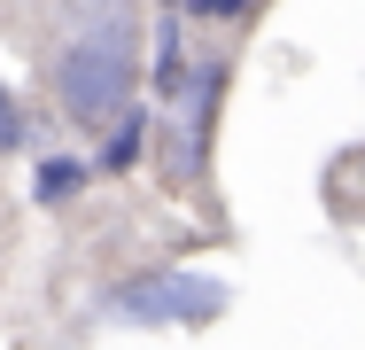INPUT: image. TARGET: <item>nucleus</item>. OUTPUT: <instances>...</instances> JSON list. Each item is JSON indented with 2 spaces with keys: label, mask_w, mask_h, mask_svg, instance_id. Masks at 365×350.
Segmentation results:
<instances>
[{
  "label": "nucleus",
  "mask_w": 365,
  "mask_h": 350,
  "mask_svg": "<svg viewBox=\"0 0 365 350\" xmlns=\"http://www.w3.org/2000/svg\"><path fill=\"white\" fill-rule=\"evenodd\" d=\"M140 55L148 47H140L133 0H71V16L55 31V55H47V86H55V101L78 133H101L133 101Z\"/></svg>",
  "instance_id": "1"
},
{
  "label": "nucleus",
  "mask_w": 365,
  "mask_h": 350,
  "mask_svg": "<svg viewBox=\"0 0 365 350\" xmlns=\"http://www.w3.org/2000/svg\"><path fill=\"white\" fill-rule=\"evenodd\" d=\"M109 311L133 327H210L225 311V280L202 273H140L125 288H109Z\"/></svg>",
  "instance_id": "2"
},
{
  "label": "nucleus",
  "mask_w": 365,
  "mask_h": 350,
  "mask_svg": "<svg viewBox=\"0 0 365 350\" xmlns=\"http://www.w3.org/2000/svg\"><path fill=\"white\" fill-rule=\"evenodd\" d=\"M148 125H155V117H148L140 101H125V109L101 125V156H93V171H109V179H117V171H133V164H140V148H148Z\"/></svg>",
  "instance_id": "3"
},
{
  "label": "nucleus",
  "mask_w": 365,
  "mask_h": 350,
  "mask_svg": "<svg viewBox=\"0 0 365 350\" xmlns=\"http://www.w3.org/2000/svg\"><path fill=\"white\" fill-rule=\"evenodd\" d=\"M86 187H93V164H86V156H39V164H31V203L39 210L78 203Z\"/></svg>",
  "instance_id": "4"
},
{
  "label": "nucleus",
  "mask_w": 365,
  "mask_h": 350,
  "mask_svg": "<svg viewBox=\"0 0 365 350\" xmlns=\"http://www.w3.org/2000/svg\"><path fill=\"white\" fill-rule=\"evenodd\" d=\"M187 78H195V55H187V31H179V8L155 24V101L171 109L179 94H187Z\"/></svg>",
  "instance_id": "5"
},
{
  "label": "nucleus",
  "mask_w": 365,
  "mask_h": 350,
  "mask_svg": "<svg viewBox=\"0 0 365 350\" xmlns=\"http://www.w3.org/2000/svg\"><path fill=\"white\" fill-rule=\"evenodd\" d=\"M31 140V117H24V101H16V86L0 78V156H16Z\"/></svg>",
  "instance_id": "6"
},
{
  "label": "nucleus",
  "mask_w": 365,
  "mask_h": 350,
  "mask_svg": "<svg viewBox=\"0 0 365 350\" xmlns=\"http://www.w3.org/2000/svg\"><path fill=\"white\" fill-rule=\"evenodd\" d=\"M179 8V24H233V16H249L257 0H171Z\"/></svg>",
  "instance_id": "7"
}]
</instances>
